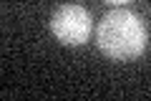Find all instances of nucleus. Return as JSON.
I'll list each match as a JSON object with an SVG mask.
<instances>
[{
  "instance_id": "nucleus-3",
  "label": "nucleus",
  "mask_w": 151,
  "mask_h": 101,
  "mask_svg": "<svg viewBox=\"0 0 151 101\" xmlns=\"http://www.w3.org/2000/svg\"><path fill=\"white\" fill-rule=\"evenodd\" d=\"M108 5H126V3H129V0H106Z\"/></svg>"
},
{
  "instance_id": "nucleus-2",
  "label": "nucleus",
  "mask_w": 151,
  "mask_h": 101,
  "mask_svg": "<svg viewBox=\"0 0 151 101\" xmlns=\"http://www.w3.org/2000/svg\"><path fill=\"white\" fill-rule=\"evenodd\" d=\"M50 33L63 46H83L91 38V13L78 3L58 5L50 18Z\"/></svg>"
},
{
  "instance_id": "nucleus-1",
  "label": "nucleus",
  "mask_w": 151,
  "mask_h": 101,
  "mask_svg": "<svg viewBox=\"0 0 151 101\" xmlns=\"http://www.w3.org/2000/svg\"><path fill=\"white\" fill-rule=\"evenodd\" d=\"M149 31L139 13L129 8H113L98 20L96 43L111 61H134L146 51Z\"/></svg>"
}]
</instances>
